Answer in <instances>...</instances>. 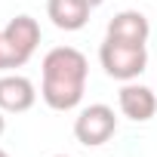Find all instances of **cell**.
I'll use <instances>...</instances> for the list:
<instances>
[{"label":"cell","mask_w":157,"mask_h":157,"mask_svg":"<svg viewBox=\"0 0 157 157\" xmlns=\"http://www.w3.org/2000/svg\"><path fill=\"white\" fill-rule=\"evenodd\" d=\"M3 129H6V117H3V111H0V136H3Z\"/></svg>","instance_id":"10"},{"label":"cell","mask_w":157,"mask_h":157,"mask_svg":"<svg viewBox=\"0 0 157 157\" xmlns=\"http://www.w3.org/2000/svg\"><path fill=\"white\" fill-rule=\"evenodd\" d=\"M90 10L93 6L86 0H49L46 3V16L62 31H80L90 22Z\"/></svg>","instance_id":"7"},{"label":"cell","mask_w":157,"mask_h":157,"mask_svg":"<svg viewBox=\"0 0 157 157\" xmlns=\"http://www.w3.org/2000/svg\"><path fill=\"white\" fill-rule=\"evenodd\" d=\"M0 157H10V154H6V151H3V148H0Z\"/></svg>","instance_id":"12"},{"label":"cell","mask_w":157,"mask_h":157,"mask_svg":"<svg viewBox=\"0 0 157 157\" xmlns=\"http://www.w3.org/2000/svg\"><path fill=\"white\" fill-rule=\"evenodd\" d=\"M151 25L145 19V13L139 10H123L108 22V37L111 40H123V43H148Z\"/></svg>","instance_id":"6"},{"label":"cell","mask_w":157,"mask_h":157,"mask_svg":"<svg viewBox=\"0 0 157 157\" xmlns=\"http://www.w3.org/2000/svg\"><path fill=\"white\" fill-rule=\"evenodd\" d=\"M3 37L13 40L19 49H25L28 56H34L37 43H40V25L31 19V16H16L10 19V25L3 28Z\"/></svg>","instance_id":"8"},{"label":"cell","mask_w":157,"mask_h":157,"mask_svg":"<svg viewBox=\"0 0 157 157\" xmlns=\"http://www.w3.org/2000/svg\"><path fill=\"white\" fill-rule=\"evenodd\" d=\"M114 132H117L114 108H108V105H102V102L83 108L80 114H77V120H74V139L80 142V145H86V148L105 145Z\"/></svg>","instance_id":"3"},{"label":"cell","mask_w":157,"mask_h":157,"mask_svg":"<svg viewBox=\"0 0 157 157\" xmlns=\"http://www.w3.org/2000/svg\"><path fill=\"white\" fill-rule=\"evenodd\" d=\"M28 59H31V56H28L25 49H19L13 40L3 37V31H0V71H16V68H22Z\"/></svg>","instance_id":"9"},{"label":"cell","mask_w":157,"mask_h":157,"mask_svg":"<svg viewBox=\"0 0 157 157\" xmlns=\"http://www.w3.org/2000/svg\"><path fill=\"white\" fill-rule=\"evenodd\" d=\"M52 157H68V154H52Z\"/></svg>","instance_id":"13"},{"label":"cell","mask_w":157,"mask_h":157,"mask_svg":"<svg viewBox=\"0 0 157 157\" xmlns=\"http://www.w3.org/2000/svg\"><path fill=\"white\" fill-rule=\"evenodd\" d=\"M99 62H102L108 77H114L120 83H129L145 71L148 49H145V43H123V40L105 37V43L99 46Z\"/></svg>","instance_id":"2"},{"label":"cell","mask_w":157,"mask_h":157,"mask_svg":"<svg viewBox=\"0 0 157 157\" xmlns=\"http://www.w3.org/2000/svg\"><path fill=\"white\" fill-rule=\"evenodd\" d=\"M34 102H37V90L28 77H22V74H3L0 77V111L22 114V111L34 108Z\"/></svg>","instance_id":"4"},{"label":"cell","mask_w":157,"mask_h":157,"mask_svg":"<svg viewBox=\"0 0 157 157\" xmlns=\"http://www.w3.org/2000/svg\"><path fill=\"white\" fill-rule=\"evenodd\" d=\"M90 62L74 46H56L43 56V83L40 96L52 111H71L80 105L86 90Z\"/></svg>","instance_id":"1"},{"label":"cell","mask_w":157,"mask_h":157,"mask_svg":"<svg viewBox=\"0 0 157 157\" xmlns=\"http://www.w3.org/2000/svg\"><path fill=\"white\" fill-rule=\"evenodd\" d=\"M117 105H120V111H123V117H129V120H136V123H148L154 114H157V96L148 90V86H142V83H123V90H120V96H117Z\"/></svg>","instance_id":"5"},{"label":"cell","mask_w":157,"mask_h":157,"mask_svg":"<svg viewBox=\"0 0 157 157\" xmlns=\"http://www.w3.org/2000/svg\"><path fill=\"white\" fill-rule=\"evenodd\" d=\"M86 3H90V6H99V3H105V0H86Z\"/></svg>","instance_id":"11"}]
</instances>
